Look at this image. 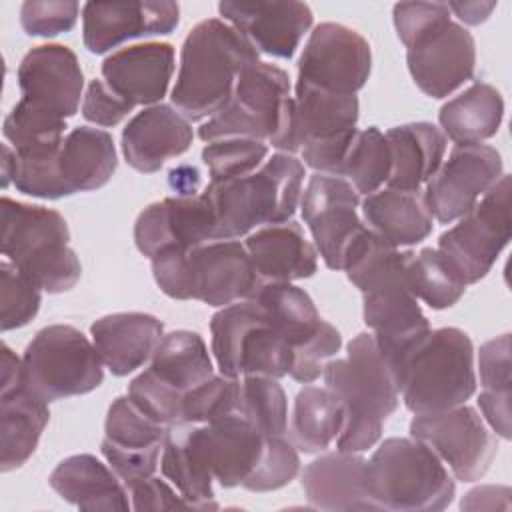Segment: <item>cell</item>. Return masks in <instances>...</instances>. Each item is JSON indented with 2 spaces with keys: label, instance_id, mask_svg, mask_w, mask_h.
Segmentation results:
<instances>
[{
  "label": "cell",
  "instance_id": "cell-1",
  "mask_svg": "<svg viewBox=\"0 0 512 512\" xmlns=\"http://www.w3.org/2000/svg\"><path fill=\"white\" fill-rule=\"evenodd\" d=\"M254 46L222 18L198 22L184 38L172 106L188 122H204L232 98L238 76L258 62Z\"/></svg>",
  "mask_w": 512,
  "mask_h": 512
},
{
  "label": "cell",
  "instance_id": "cell-2",
  "mask_svg": "<svg viewBox=\"0 0 512 512\" xmlns=\"http://www.w3.org/2000/svg\"><path fill=\"white\" fill-rule=\"evenodd\" d=\"M322 378L324 386L338 396L346 414L336 450L364 452L372 448L400 402L392 370L372 332L354 336L344 358L326 362Z\"/></svg>",
  "mask_w": 512,
  "mask_h": 512
},
{
  "label": "cell",
  "instance_id": "cell-3",
  "mask_svg": "<svg viewBox=\"0 0 512 512\" xmlns=\"http://www.w3.org/2000/svg\"><path fill=\"white\" fill-rule=\"evenodd\" d=\"M404 406L430 414L466 404L476 392L474 344L456 328H430L388 364Z\"/></svg>",
  "mask_w": 512,
  "mask_h": 512
},
{
  "label": "cell",
  "instance_id": "cell-4",
  "mask_svg": "<svg viewBox=\"0 0 512 512\" xmlns=\"http://www.w3.org/2000/svg\"><path fill=\"white\" fill-rule=\"evenodd\" d=\"M304 176L302 160L276 152L248 176L210 180L202 194L214 214V240H238L260 226L292 220Z\"/></svg>",
  "mask_w": 512,
  "mask_h": 512
},
{
  "label": "cell",
  "instance_id": "cell-5",
  "mask_svg": "<svg viewBox=\"0 0 512 512\" xmlns=\"http://www.w3.org/2000/svg\"><path fill=\"white\" fill-rule=\"evenodd\" d=\"M158 288L174 300H198L212 308L250 300L260 276L240 240H210L194 248H170L152 260Z\"/></svg>",
  "mask_w": 512,
  "mask_h": 512
},
{
  "label": "cell",
  "instance_id": "cell-6",
  "mask_svg": "<svg viewBox=\"0 0 512 512\" xmlns=\"http://www.w3.org/2000/svg\"><path fill=\"white\" fill-rule=\"evenodd\" d=\"M202 142L222 138H252L270 144L278 152L296 154L294 98L290 78L276 64L254 62L242 70L232 98L198 128Z\"/></svg>",
  "mask_w": 512,
  "mask_h": 512
},
{
  "label": "cell",
  "instance_id": "cell-7",
  "mask_svg": "<svg viewBox=\"0 0 512 512\" xmlns=\"http://www.w3.org/2000/svg\"><path fill=\"white\" fill-rule=\"evenodd\" d=\"M0 212L2 256L48 294L72 290L82 276V264L68 246L70 230L64 216L8 196H2Z\"/></svg>",
  "mask_w": 512,
  "mask_h": 512
},
{
  "label": "cell",
  "instance_id": "cell-8",
  "mask_svg": "<svg viewBox=\"0 0 512 512\" xmlns=\"http://www.w3.org/2000/svg\"><path fill=\"white\" fill-rule=\"evenodd\" d=\"M368 490L378 510L436 512L452 504L456 482L436 452L418 438H386L366 460Z\"/></svg>",
  "mask_w": 512,
  "mask_h": 512
},
{
  "label": "cell",
  "instance_id": "cell-9",
  "mask_svg": "<svg viewBox=\"0 0 512 512\" xmlns=\"http://www.w3.org/2000/svg\"><path fill=\"white\" fill-rule=\"evenodd\" d=\"M210 334V352L220 374L278 380L290 374L292 348L272 328L258 302L240 300L220 308L210 320Z\"/></svg>",
  "mask_w": 512,
  "mask_h": 512
},
{
  "label": "cell",
  "instance_id": "cell-10",
  "mask_svg": "<svg viewBox=\"0 0 512 512\" xmlns=\"http://www.w3.org/2000/svg\"><path fill=\"white\" fill-rule=\"evenodd\" d=\"M26 386L48 404L96 390L104 364L92 340L70 324H50L34 334L22 354Z\"/></svg>",
  "mask_w": 512,
  "mask_h": 512
},
{
  "label": "cell",
  "instance_id": "cell-11",
  "mask_svg": "<svg viewBox=\"0 0 512 512\" xmlns=\"http://www.w3.org/2000/svg\"><path fill=\"white\" fill-rule=\"evenodd\" d=\"M510 242V176L502 178L440 234L438 250L456 266L466 284H476Z\"/></svg>",
  "mask_w": 512,
  "mask_h": 512
},
{
  "label": "cell",
  "instance_id": "cell-12",
  "mask_svg": "<svg viewBox=\"0 0 512 512\" xmlns=\"http://www.w3.org/2000/svg\"><path fill=\"white\" fill-rule=\"evenodd\" d=\"M410 436L426 442L460 482L480 480L492 466L498 442L482 414L466 404L414 414Z\"/></svg>",
  "mask_w": 512,
  "mask_h": 512
},
{
  "label": "cell",
  "instance_id": "cell-13",
  "mask_svg": "<svg viewBox=\"0 0 512 512\" xmlns=\"http://www.w3.org/2000/svg\"><path fill=\"white\" fill-rule=\"evenodd\" d=\"M372 70L368 40L338 22H322L310 32L300 60L296 84L330 94L356 96Z\"/></svg>",
  "mask_w": 512,
  "mask_h": 512
},
{
  "label": "cell",
  "instance_id": "cell-14",
  "mask_svg": "<svg viewBox=\"0 0 512 512\" xmlns=\"http://www.w3.org/2000/svg\"><path fill=\"white\" fill-rule=\"evenodd\" d=\"M504 174L502 156L488 144H456L424 184L430 216L450 224L464 216Z\"/></svg>",
  "mask_w": 512,
  "mask_h": 512
},
{
  "label": "cell",
  "instance_id": "cell-15",
  "mask_svg": "<svg viewBox=\"0 0 512 512\" xmlns=\"http://www.w3.org/2000/svg\"><path fill=\"white\" fill-rule=\"evenodd\" d=\"M360 194L340 178L314 172L300 198L302 220L314 246L330 270H342V260L352 240L366 228L358 216Z\"/></svg>",
  "mask_w": 512,
  "mask_h": 512
},
{
  "label": "cell",
  "instance_id": "cell-16",
  "mask_svg": "<svg viewBox=\"0 0 512 512\" xmlns=\"http://www.w3.org/2000/svg\"><path fill=\"white\" fill-rule=\"evenodd\" d=\"M406 64L414 84L440 100L474 76L476 42L460 22L446 18L406 46Z\"/></svg>",
  "mask_w": 512,
  "mask_h": 512
},
{
  "label": "cell",
  "instance_id": "cell-17",
  "mask_svg": "<svg viewBox=\"0 0 512 512\" xmlns=\"http://www.w3.org/2000/svg\"><path fill=\"white\" fill-rule=\"evenodd\" d=\"M180 22V6L170 0L86 2L82 42L90 54H106L126 40L166 36Z\"/></svg>",
  "mask_w": 512,
  "mask_h": 512
},
{
  "label": "cell",
  "instance_id": "cell-18",
  "mask_svg": "<svg viewBox=\"0 0 512 512\" xmlns=\"http://www.w3.org/2000/svg\"><path fill=\"white\" fill-rule=\"evenodd\" d=\"M16 78L20 100L64 120L82 106L84 74L76 54L64 44H42L28 50L18 64Z\"/></svg>",
  "mask_w": 512,
  "mask_h": 512
},
{
  "label": "cell",
  "instance_id": "cell-19",
  "mask_svg": "<svg viewBox=\"0 0 512 512\" xmlns=\"http://www.w3.org/2000/svg\"><path fill=\"white\" fill-rule=\"evenodd\" d=\"M224 22L234 26L258 54L290 60L312 28V10L304 2H232L218 4Z\"/></svg>",
  "mask_w": 512,
  "mask_h": 512
},
{
  "label": "cell",
  "instance_id": "cell-20",
  "mask_svg": "<svg viewBox=\"0 0 512 512\" xmlns=\"http://www.w3.org/2000/svg\"><path fill=\"white\" fill-rule=\"evenodd\" d=\"M210 240H214V214L202 192L154 202L134 222V244L150 260L164 250H186Z\"/></svg>",
  "mask_w": 512,
  "mask_h": 512
},
{
  "label": "cell",
  "instance_id": "cell-21",
  "mask_svg": "<svg viewBox=\"0 0 512 512\" xmlns=\"http://www.w3.org/2000/svg\"><path fill=\"white\" fill-rule=\"evenodd\" d=\"M174 46L144 42L120 48L104 58V84L130 106H154L166 96L174 74Z\"/></svg>",
  "mask_w": 512,
  "mask_h": 512
},
{
  "label": "cell",
  "instance_id": "cell-22",
  "mask_svg": "<svg viewBox=\"0 0 512 512\" xmlns=\"http://www.w3.org/2000/svg\"><path fill=\"white\" fill-rule=\"evenodd\" d=\"M192 140V122L170 104H154L128 120L120 146L130 168L142 174H154L166 160L184 154Z\"/></svg>",
  "mask_w": 512,
  "mask_h": 512
},
{
  "label": "cell",
  "instance_id": "cell-23",
  "mask_svg": "<svg viewBox=\"0 0 512 512\" xmlns=\"http://www.w3.org/2000/svg\"><path fill=\"white\" fill-rule=\"evenodd\" d=\"M306 500L320 510H378L360 452H320L300 474Z\"/></svg>",
  "mask_w": 512,
  "mask_h": 512
},
{
  "label": "cell",
  "instance_id": "cell-24",
  "mask_svg": "<svg viewBox=\"0 0 512 512\" xmlns=\"http://www.w3.org/2000/svg\"><path fill=\"white\" fill-rule=\"evenodd\" d=\"M244 246L262 282H296L318 270V250L296 220L260 226Z\"/></svg>",
  "mask_w": 512,
  "mask_h": 512
},
{
  "label": "cell",
  "instance_id": "cell-25",
  "mask_svg": "<svg viewBox=\"0 0 512 512\" xmlns=\"http://www.w3.org/2000/svg\"><path fill=\"white\" fill-rule=\"evenodd\" d=\"M96 352L112 376H128L144 366L164 336V324L146 312H114L90 326Z\"/></svg>",
  "mask_w": 512,
  "mask_h": 512
},
{
  "label": "cell",
  "instance_id": "cell-26",
  "mask_svg": "<svg viewBox=\"0 0 512 512\" xmlns=\"http://www.w3.org/2000/svg\"><path fill=\"white\" fill-rule=\"evenodd\" d=\"M162 476L188 500L192 510H216L214 476L202 440V424L178 422L166 428L162 454Z\"/></svg>",
  "mask_w": 512,
  "mask_h": 512
},
{
  "label": "cell",
  "instance_id": "cell-27",
  "mask_svg": "<svg viewBox=\"0 0 512 512\" xmlns=\"http://www.w3.org/2000/svg\"><path fill=\"white\" fill-rule=\"evenodd\" d=\"M202 440L214 480L222 488H244L260 464L268 436L236 412L202 424Z\"/></svg>",
  "mask_w": 512,
  "mask_h": 512
},
{
  "label": "cell",
  "instance_id": "cell-28",
  "mask_svg": "<svg viewBox=\"0 0 512 512\" xmlns=\"http://www.w3.org/2000/svg\"><path fill=\"white\" fill-rule=\"evenodd\" d=\"M50 488L80 510H118L132 508L130 492L108 466L92 454H72L58 462L48 478Z\"/></svg>",
  "mask_w": 512,
  "mask_h": 512
},
{
  "label": "cell",
  "instance_id": "cell-29",
  "mask_svg": "<svg viewBox=\"0 0 512 512\" xmlns=\"http://www.w3.org/2000/svg\"><path fill=\"white\" fill-rule=\"evenodd\" d=\"M50 420L48 402L26 382L0 386V470L10 472L26 464L36 452Z\"/></svg>",
  "mask_w": 512,
  "mask_h": 512
},
{
  "label": "cell",
  "instance_id": "cell-30",
  "mask_svg": "<svg viewBox=\"0 0 512 512\" xmlns=\"http://www.w3.org/2000/svg\"><path fill=\"white\" fill-rule=\"evenodd\" d=\"M392 170L386 188L420 190L422 184L440 168L446 154V136L432 122H408L384 132Z\"/></svg>",
  "mask_w": 512,
  "mask_h": 512
},
{
  "label": "cell",
  "instance_id": "cell-31",
  "mask_svg": "<svg viewBox=\"0 0 512 512\" xmlns=\"http://www.w3.org/2000/svg\"><path fill=\"white\" fill-rule=\"evenodd\" d=\"M364 224L394 248L414 246L432 232V216L420 190H376L360 202Z\"/></svg>",
  "mask_w": 512,
  "mask_h": 512
},
{
  "label": "cell",
  "instance_id": "cell-32",
  "mask_svg": "<svg viewBox=\"0 0 512 512\" xmlns=\"http://www.w3.org/2000/svg\"><path fill=\"white\" fill-rule=\"evenodd\" d=\"M116 164L114 138L102 128H72L58 154L60 178L68 196L102 188L112 178Z\"/></svg>",
  "mask_w": 512,
  "mask_h": 512
},
{
  "label": "cell",
  "instance_id": "cell-33",
  "mask_svg": "<svg viewBox=\"0 0 512 512\" xmlns=\"http://www.w3.org/2000/svg\"><path fill=\"white\" fill-rule=\"evenodd\" d=\"M292 98L294 142L298 152L304 144L336 140L358 130V96H340L306 84H296Z\"/></svg>",
  "mask_w": 512,
  "mask_h": 512
},
{
  "label": "cell",
  "instance_id": "cell-34",
  "mask_svg": "<svg viewBox=\"0 0 512 512\" xmlns=\"http://www.w3.org/2000/svg\"><path fill=\"white\" fill-rule=\"evenodd\" d=\"M502 118V94L486 82H474L438 112L440 130L454 144H482L496 136Z\"/></svg>",
  "mask_w": 512,
  "mask_h": 512
},
{
  "label": "cell",
  "instance_id": "cell-35",
  "mask_svg": "<svg viewBox=\"0 0 512 512\" xmlns=\"http://www.w3.org/2000/svg\"><path fill=\"white\" fill-rule=\"evenodd\" d=\"M344 406L326 386L306 384L298 390L286 436L304 454L326 452L344 428Z\"/></svg>",
  "mask_w": 512,
  "mask_h": 512
},
{
  "label": "cell",
  "instance_id": "cell-36",
  "mask_svg": "<svg viewBox=\"0 0 512 512\" xmlns=\"http://www.w3.org/2000/svg\"><path fill=\"white\" fill-rule=\"evenodd\" d=\"M148 370L174 392L184 396L214 376L206 342L198 332L172 330L158 342Z\"/></svg>",
  "mask_w": 512,
  "mask_h": 512
},
{
  "label": "cell",
  "instance_id": "cell-37",
  "mask_svg": "<svg viewBox=\"0 0 512 512\" xmlns=\"http://www.w3.org/2000/svg\"><path fill=\"white\" fill-rule=\"evenodd\" d=\"M250 300L262 306L268 322L292 352L306 344L324 322L310 294L292 282H260Z\"/></svg>",
  "mask_w": 512,
  "mask_h": 512
},
{
  "label": "cell",
  "instance_id": "cell-38",
  "mask_svg": "<svg viewBox=\"0 0 512 512\" xmlns=\"http://www.w3.org/2000/svg\"><path fill=\"white\" fill-rule=\"evenodd\" d=\"M406 282L412 294L434 310L454 306L466 292V280L438 248L412 252L406 266Z\"/></svg>",
  "mask_w": 512,
  "mask_h": 512
},
{
  "label": "cell",
  "instance_id": "cell-39",
  "mask_svg": "<svg viewBox=\"0 0 512 512\" xmlns=\"http://www.w3.org/2000/svg\"><path fill=\"white\" fill-rule=\"evenodd\" d=\"M66 128L64 118L18 100L4 118L2 134L18 156H42L62 148Z\"/></svg>",
  "mask_w": 512,
  "mask_h": 512
},
{
  "label": "cell",
  "instance_id": "cell-40",
  "mask_svg": "<svg viewBox=\"0 0 512 512\" xmlns=\"http://www.w3.org/2000/svg\"><path fill=\"white\" fill-rule=\"evenodd\" d=\"M392 154L384 132L376 126L356 130L342 160L340 178L348 180L358 194H372L388 182Z\"/></svg>",
  "mask_w": 512,
  "mask_h": 512
},
{
  "label": "cell",
  "instance_id": "cell-41",
  "mask_svg": "<svg viewBox=\"0 0 512 512\" xmlns=\"http://www.w3.org/2000/svg\"><path fill=\"white\" fill-rule=\"evenodd\" d=\"M266 436H286L288 400L278 378L240 376V412Z\"/></svg>",
  "mask_w": 512,
  "mask_h": 512
},
{
  "label": "cell",
  "instance_id": "cell-42",
  "mask_svg": "<svg viewBox=\"0 0 512 512\" xmlns=\"http://www.w3.org/2000/svg\"><path fill=\"white\" fill-rule=\"evenodd\" d=\"M166 426L150 420L128 396H118L106 414L104 438L122 450L162 448Z\"/></svg>",
  "mask_w": 512,
  "mask_h": 512
},
{
  "label": "cell",
  "instance_id": "cell-43",
  "mask_svg": "<svg viewBox=\"0 0 512 512\" xmlns=\"http://www.w3.org/2000/svg\"><path fill=\"white\" fill-rule=\"evenodd\" d=\"M266 156L268 144L252 138H222L202 148V162L212 182L248 176L266 162Z\"/></svg>",
  "mask_w": 512,
  "mask_h": 512
},
{
  "label": "cell",
  "instance_id": "cell-44",
  "mask_svg": "<svg viewBox=\"0 0 512 512\" xmlns=\"http://www.w3.org/2000/svg\"><path fill=\"white\" fill-rule=\"evenodd\" d=\"M240 412V378L214 374L182 398V422L210 424Z\"/></svg>",
  "mask_w": 512,
  "mask_h": 512
},
{
  "label": "cell",
  "instance_id": "cell-45",
  "mask_svg": "<svg viewBox=\"0 0 512 512\" xmlns=\"http://www.w3.org/2000/svg\"><path fill=\"white\" fill-rule=\"evenodd\" d=\"M42 290L8 260L0 262V330L26 326L40 310Z\"/></svg>",
  "mask_w": 512,
  "mask_h": 512
},
{
  "label": "cell",
  "instance_id": "cell-46",
  "mask_svg": "<svg viewBox=\"0 0 512 512\" xmlns=\"http://www.w3.org/2000/svg\"><path fill=\"white\" fill-rule=\"evenodd\" d=\"M300 472V456L288 436H268L262 458L250 480L244 484L250 492H272L290 484Z\"/></svg>",
  "mask_w": 512,
  "mask_h": 512
},
{
  "label": "cell",
  "instance_id": "cell-47",
  "mask_svg": "<svg viewBox=\"0 0 512 512\" xmlns=\"http://www.w3.org/2000/svg\"><path fill=\"white\" fill-rule=\"evenodd\" d=\"M126 396L138 406L140 412H144L150 420L166 428L182 422L184 396L174 392L170 386L162 384L148 368L140 372L136 378H132Z\"/></svg>",
  "mask_w": 512,
  "mask_h": 512
},
{
  "label": "cell",
  "instance_id": "cell-48",
  "mask_svg": "<svg viewBox=\"0 0 512 512\" xmlns=\"http://www.w3.org/2000/svg\"><path fill=\"white\" fill-rule=\"evenodd\" d=\"M80 4L74 0H28L20 8V26L32 38H52L76 26Z\"/></svg>",
  "mask_w": 512,
  "mask_h": 512
},
{
  "label": "cell",
  "instance_id": "cell-49",
  "mask_svg": "<svg viewBox=\"0 0 512 512\" xmlns=\"http://www.w3.org/2000/svg\"><path fill=\"white\" fill-rule=\"evenodd\" d=\"M340 348V332L324 320L320 330L306 344L292 352V368L288 376L300 384H312L322 376L326 362L332 360L340 352Z\"/></svg>",
  "mask_w": 512,
  "mask_h": 512
},
{
  "label": "cell",
  "instance_id": "cell-50",
  "mask_svg": "<svg viewBox=\"0 0 512 512\" xmlns=\"http://www.w3.org/2000/svg\"><path fill=\"white\" fill-rule=\"evenodd\" d=\"M510 334L484 342L478 350V374L484 392L510 394Z\"/></svg>",
  "mask_w": 512,
  "mask_h": 512
},
{
  "label": "cell",
  "instance_id": "cell-51",
  "mask_svg": "<svg viewBox=\"0 0 512 512\" xmlns=\"http://www.w3.org/2000/svg\"><path fill=\"white\" fill-rule=\"evenodd\" d=\"M100 452L108 466L116 472V476L122 480V484L130 490L134 484L140 480L154 476L158 464H160V454L162 448H150V450H122L106 440L100 444Z\"/></svg>",
  "mask_w": 512,
  "mask_h": 512
},
{
  "label": "cell",
  "instance_id": "cell-52",
  "mask_svg": "<svg viewBox=\"0 0 512 512\" xmlns=\"http://www.w3.org/2000/svg\"><path fill=\"white\" fill-rule=\"evenodd\" d=\"M446 18H452L446 2H400L392 8L394 28L404 46Z\"/></svg>",
  "mask_w": 512,
  "mask_h": 512
},
{
  "label": "cell",
  "instance_id": "cell-53",
  "mask_svg": "<svg viewBox=\"0 0 512 512\" xmlns=\"http://www.w3.org/2000/svg\"><path fill=\"white\" fill-rule=\"evenodd\" d=\"M80 108H82V116L88 122H92L96 126H104V128H112V126L120 124L134 110V106H130L128 102L118 98L104 84V80H98V78L90 80Z\"/></svg>",
  "mask_w": 512,
  "mask_h": 512
},
{
  "label": "cell",
  "instance_id": "cell-54",
  "mask_svg": "<svg viewBox=\"0 0 512 512\" xmlns=\"http://www.w3.org/2000/svg\"><path fill=\"white\" fill-rule=\"evenodd\" d=\"M132 508L142 510H180V508H192L188 500L166 480L148 476L134 484L130 490Z\"/></svg>",
  "mask_w": 512,
  "mask_h": 512
},
{
  "label": "cell",
  "instance_id": "cell-55",
  "mask_svg": "<svg viewBox=\"0 0 512 512\" xmlns=\"http://www.w3.org/2000/svg\"><path fill=\"white\" fill-rule=\"evenodd\" d=\"M512 394H496V392H480L478 394V408L484 418V422L490 426V430L510 440V420H512V408H510Z\"/></svg>",
  "mask_w": 512,
  "mask_h": 512
},
{
  "label": "cell",
  "instance_id": "cell-56",
  "mask_svg": "<svg viewBox=\"0 0 512 512\" xmlns=\"http://www.w3.org/2000/svg\"><path fill=\"white\" fill-rule=\"evenodd\" d=\"M512 490L508 486H478L464 494L460 508L462 510H510Z\"/></svg>",
  "mask_w": 512,
  "mask_h": 512
},
{
  "label": "cell",
  "instance_id": "cell-57",
  "mask_svg": "<svg viewBox=\"0 0 512 512\" xmlns=\"http://www.w3.org/2000/svg\"><path fill=\"white\" fill-rule=\"evenodd\" d=\"M450 14H454L466 26H478L490 18L496 10V2H446Z\"/></svg>",
  "mask_w": 512,
  "mask_h": 512
},
{
  "label": "cell",
  "instance_id": "cell-58",
  "mask_svg": "<svg viewBox=\"0 0 512 512\" xmlns=\"http://www.w3.org/2000/svg\"><path fill=\"white\" fill-rule=\"evenodd\" d=\"M168 182L170 188L174 190L176 196L188 198V196H196L198 194V186H200V172L194 166H178L172 168L168 174Z\"/></svg>",
  "mask_w": 512,
  "mask_h": 512
},
{
  "label": "cell",
  "instance_id": "cell-59",
  "mask_svg": "<svg viewBox=\"0 0 512 512\" xmlns=\"http://www.w3.org/2000/svg\"><path fill=\"white\" fill-rule=\"evenodd\" d=\"M12 156H14L12 146H10V144H2V188H8V186H10Z\"/></svg>",
  "mask_w": 512,
  "mask_h": 512
}]
</instances>
